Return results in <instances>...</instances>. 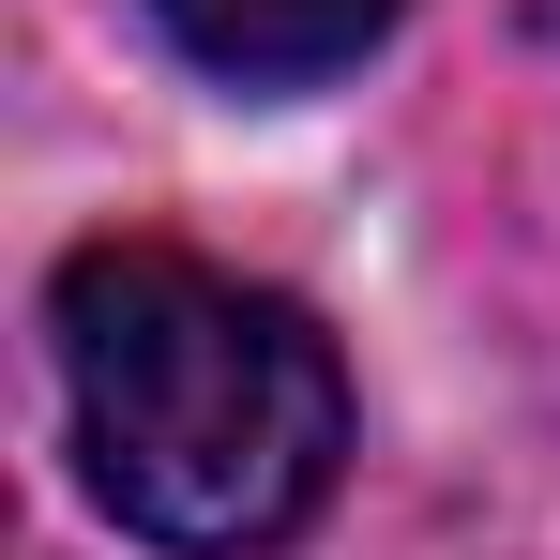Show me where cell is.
<instances>
[{"mask_svg":"<svg viewBox=\"0 0 560 560\" xmlns=\"http://www.w3.org/2000/svg\"><path fill=\"white\" fill-rule=\"evenodd\" d=\"M77 469L137 546L273 560L349 455V364L288 303L183 243H77L46 288Z\"/></svg>","mask_w":560,"mask_h":560,"instance_id":"6da1fadb","label":"cell"},{"mask_svg":"<svg viewBox=\"0 0 560 560\" xmlns=\"http://www.w3.org/2000/svg\"><path fill=\"white\" fill-rule=\"evenodd\" d=\"M152 15H167V46H183L197 77H228V92H318V77L364 61L409 0H152Z\"/></svg>","mask_w":560,"mask_h":560,"instance_id":"7a4b0ae2","label":"cell"},{"mask_svg":"<svg viewBox=\"0 0 560 560\" xmlns=\"http://www.w3.org/2000/svg\"><path fill=\"white\" fill-rule=\"evenodd\" d=\"M546 46H560V0H546Z\"/></svg>","mask_w":560,"mask_h":560,"instance_id":"3957f363","label":"cell"}]
</instances>
